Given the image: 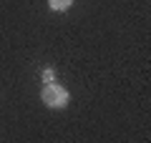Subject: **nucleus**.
<instances>
[{
    "mask_svg": "<svg viewBox=\"0 0 151 143\" xmlns=\"http://www.w3.org/2000/svg\"><path fill=\"white\" fill-rule=\"evenodd\" d=\"M53 70H43V83H53Z\"/></svg>",
    "mask_w": 151,
    "mask_h": 143,
    "instance_id": "nucleus-3",
    "label": "nucleus"
},
{
    "mask_svg": "<svg viewBox=\"0 0 151 143\" xmlns=\"http://www.w3.org/2000/svg\"><path fill=\"white\" fill-rule=\"evenodd\" d=\"M40 98L48 108H65L68 103V90L58 83H45L43 90H40Z\"/></svg>",
    "mask_w": 151,
    "mask_h": 143,
    "instance_id": "nucleus-1",
    "label": "nucleus"
},
{
    "mask_svg": "<svg viewBox=\"0 0 151 143\" xmlns=\"http://www.w3.org/2000/svg\"><path fill=\"white\" fill-rule=\"evenodd\" d=\"M70 3H73V0H48L50 10H55V13H63V10H68V8H70Z\"/></svg>",
    "mask_w": 151,
    "mask_h": 143,
    "instance_id": "nucleus-2",
    "label": "nucleus"
}]
</instances>
